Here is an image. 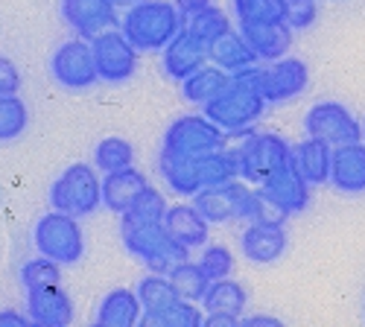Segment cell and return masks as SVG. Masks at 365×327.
I'll return each instance as SVG.
<instances>
[{
    "mask_svg": "<svg viewBox=\"0 0 365 327\" xmlns=\"http://www.w3.org/2000/svg\"><path fill=\"white\" fill-rule=\"evenodd\" d=\"M263 68L252 65L231 73V82L225 91H220L207 105H202V114L214 120L225 135H246L266 111V97L260 91Z\"/></svg>",
    "mask_w": 365,
    "mask_h": 327,
    "instance_id": "6da1fadb",
    "label": "cell"
},
{
    "mask_svg": "<svg viewBox=\"0 0 365 327\" xmlns=\"http://www.w3.org/2000/svg\"><path fill=\"white\" fill-rule=\"evenodd\" d=\"M185 15L178 12L170 0H143L123 12L120 18V29L123 36L140 50V53H155L164 50L181 29H185Z\"/></svg>",
    "mask_w": 365,
    "mask_h": 327,
    "instance_id": "7a4b0ae2",
    "label": "cell"
},
{
    "mask_svg": "<svg viewBox=\"0 0 365 327\" xmlns=\"http://www.w3.org/2000/svg\"><path fill=\"white\" fill-rule=\"evenodd\" d=\"M123 246L146 263L149 272L170 275L175 266L190 260V249L173 240L164 222H149V225H129L123 228Z\"/></svg>",
    "mask_w": 365,
    "mask_h": 327,
    "instance_id": "3957f363",
    "label": "cell"
},
{
    "mask_svg": "<svg viewBox=\"0 0 365 327\" xmlns=\"http://www.w3.org/2000/svg\"><path fill=\"white\" fill-rule=\"evenodd\" d=\"M50 204H53V211H62L79 219L97 214L103 207V178L97 175V167L71 164L53 182Z\"/></svg>",
    "mask_w": 365,
    "mask_h": 327,
    "instance_id": "277c9868",
    "label": "cell"
},
{
    "mask_svg": "<svg viewBox=\"0 0 365 327\" xmlns=\"http://www.w3.org/2000/svg\"><path fill=\"white\" fill-rule=\"evenodd\" d=\"M33 243L38 254L62 263V266H76L85 257V231L79 225V217L50 211L38 217L33 228Z\"/></svg>",
    "mask_w": 365,
    "mask_h": 327,
    "instance_id": "5b68a950",
    "label": "cell"
},
{
    "mask_svg": "<svg viewBox=\"0 0 365 327\" xmlns=\"http://www.w3.org/2000/svg\"><path fill=\"white\" fill-rule=\"evenodd\" d=\"M225 143L228 135L214 120H207L205 114H185L167 126L161 150L185 158H205L217 150H225Z\"/></svg>",
    "mask_w": 365,
    "mask_h": 327,
    "instance_id": "8992f818",
    "label": "cell"
},
{
    "mask_svg": "<svg viewBox=\"0 0 365 327\" xmlns=\"http://www.w3.org/2000/svg\"><path fill=\"white\" fill-rule=\"evenodd\" d=\"M240 178L249 185H260L263 178L289 167L292 146L281 135H252L246 143L237 146Z\"/></svg>",
    "mask_w": 365,
    "mask_h": 327,
    "instance_id": "52a82bcc",
    "label": "cell"
},
{
    "mask_svg": "<svg viewBox=\"0 0 365 327\" xmlns=\"http://www.w3.org/2000/svg\"><path fill=\"white\" fill-rule=\"evenodd\" d=\"M304 129H307V137L324 140L327 146H345L362 140V120L336 100L316 103L304 117Z\"/></svg>",
    "mask_w": 365,
    "mask_h": 327,
    "instance_id": "ba28073f",
    "label": "cell"
},
{
    "mask_svg": "<svg viewBox=\"0 0 365 327\" xmlns=\"http://www.w3.org/2000/svg\"><path fill=\"white\" fill-rule=\"evenodd\" d=\"M91 53L100 73V82H126L138 71V47L123 36V29H106V33L91 38Z\"/></svg>",
    "mask_w": 365,
    "mask_h": 327,
    "instance_id": "9c48e42d",
    "label": "cell"
},
{
    "mask_svg": "<svg viewBox=\"0 0 365 327\" xmlns=\"http://www.w3.org/2000/svg\"><path fill=\"white\" fill-rule=\"evenodd\" d=\"M50 71H53V79L62 88H71V91H85V88L100 82L91 41L85 38H73V41H65L62 47H56L50 58Z\"/></svg>",
    "mask_w": 365,
    "mask_h": 327,
    "instance_id": "30bf717a",
    "label": "cell"
},
{
    "mask_svg": "<svg viewBox=\"0 0 365 327\" xmlns=\"http://www.w3.org/2000/svg\"><path fill=\"white\" fill-rule=\"evenodd\" d=\"M307 82H310L307 62L298 58V56H284V58H278V62H269V68H263L260 91H263L266 103L278 105V103H287V100L304 94Z\"/></svg>",
    "mask_w": 365,
    "mask_h": 327,
    "instance_id": "8fae6325",
    "label": "cell"
},
{
    "mask_svg": "<svg viewBox=\"0 0 365 327\" xmlns=\"http://www.w3.org/2000/svg\"><path fill=\"white\" fill-rule=\"evenodd\" d=\"M257 190L284 217L304 214L307 211V204H310V185L292 170V164L278 170V172H272L269 178H263V182L257 185Z\"/></svg>",
    "mask_w": 365,
    "mask_h": 327,
    "instance_id": "7c38bea8",
    "label": "cell"
},
{
    "mask_svg": "<svg viewBox=\"0 0 365 327\" xmlns=\"http://www.w3.org/2000/svg\"><path fill=\"white\" fill-rule=\"evenodd\" d=\"M249 190H252L249 182H242V178H231V182H225V185L202 187L193 196V204L210 225H222V222H231V219L240 217L242 199H246Z\"/></svg>",
    "mask_w": 365,
    "mask_h": 327,
    "instance_id": "4fadbf2b",
    "label": "cell"
},
{
    "mask_svg": "<svg viewBox=\"0 0 365 327\" xmlns=\"http://www.w3.org/2000/svg\"><path fill=\"white\" fill-rule=\"evenodd\" d=\"M62 18L73 33L85 41L117 26V6L114 0H62Z\"/></svg>",
    "mask_w": 365,
    "mask_h": 327,
    "instance_id": "5bb4252c",
    "label": "cell"
},
{
    "mask_svg": "<svg viewBox=\"0 0 365 327\" xmlns=\"http://www.w3.org/2000/svg\"><path fill=\"white\" fill-rule=\"evenodd\" d=\"M287 228L284 222H249L240 237V251L257 266L278 263L287 251Z\"/></svg>",
    "mask_w": 365,
    "mask_h": 327,
    "instance_id": "9a60e30c",
    "label": "cell"
},
{
    "mask_svg": "<svg viewBox=\"0 0 365 327\" xmlns=\"http://www.w3.org/2000/svg\"><path fill=\"white\" fill-rule=\"evenodd\" d=\"M242 38L257 53L260 62H278V58L289 56L295 29L287 21H257V24H240Z\"/></svg>",
    "mask_w": 365,
    "mask_h": 327,
    "instance_id": "2e32d148",
    "label": "cell"
},
{
    "mask_svg": "<svg viewBox=\"0 0 365 327\" xmlns=\"http://www.w3.org/2000/svg\"><path fill=\"white\" fill-rule=\"evenodd\" d=\"M330 185L339 193H365V140L333 146L330 158Z\"/></svg>",
    "mask_w": 365,
    "mask_h": 327,
    "instance_id": "e0dca14e",
    "label": "cell"
},
{
    "mask_svg": "<svg viewBox=\"0 0 365 327\" xmlns=\"http://www.w3.org/2000/svg\"><path fill=\"white\" fill-rule=\"evenodd\" d=\"M164 73L175 82H185L190 73H196L202 65H207V44H202L196 36H190L187 29L181 33L161 50Z\"/></svg>",
    "mask_w": 365,
    "mask_h": 327,
    "instance_id": "ac0fdd59",
    "label": "cell"
},
{
    "mask_svg": "<svg viewBox=\"0 0 365 327\" xmlns=\"http://www.w3.org/2000/svg\"><path fill=\"white\" fill-rule=\"evenodd\" d=\"M29 321L38 327H68L73 321V301L62 286H50L38 292H26Z\"/></svg>",
    "mask_w": 365,
    "mask_h": 327,
    "instance_id": "d6986e66",
    "label": "cell"
},
{
    "mask_svg": "<svg viewBox=\"0 0 365 327\" xmlns=\"http://www.w3.org/2000/svg\"><path fill=\"white\" fill-rule=\"evenodd\" d=\"M330 158H333V146H327L324 140L307 137L292 146V170L307 182L310 187L327 185L330 182Z\"/></svg>",
    "mask_w": 365,
    "mask_h": 327,
    "instance_id": "ffe728a7",
    "label": "cell"
},
{
    "mask_svg": "<svg viewBox=\"0 0 365 327\" xmlns=\"http://www.w3.org/2000/svg\"><path fill=\"white\" fill-rule=\"evenodd\" d=\"M146 187H149L146 175L135 164L126 167V170H117V172H106V178H103V204L111 214H126L129 204Z\"/></svg>",
    "mask_w": 365,
    "mask_h": 327,
    "instance_id": "44dd1931",
    "label": "cell"
},
{
    "mask_svg": "<svg viewBox=\"0 0 365 327\" xmlns=\"http://www.w3.org/2000/svg\"><path fill=\"white\" fill-rule=\"evenodd\" d=\"M158 172L167 182V187L175 193V196H196L205 185H202V167H199V158H185V155H175V152H167L161 150L158 155Z\"/></svg>",
    "mask_w": 365,
    "mask_h": 327,
    "instance_id": "7402d4cb",
    "label": "cell"
},
{
    "mask_svg": "<svg viewBox=\"0 0 365 327\" xmlns=\"http://www.w3.org/2000/svg\"><path fill=\"white\" fill-rule=\"evenodd\" d=\"M164 225H167L173 240H178L181 246H187L190 251L207 246V225L210 222L196 211L193 202L190 204H173V207H167Z\"/></svg>",
    "mask_w": 365,
    "mask_h": 327,
    "instance_id": "603a6c76",
    "label": "cell"
},
{
    "mask_svg": "<svg viewBox=\"0 0 365 327\" xmlns=\"http://www.w3.org/2000/svg\"><path fill=\"white\" fill-rule=\"evenodd\" d=\"M143 307L138 299V289L117 286L108 295H103V301L97 307V324L100 327H135L140 324Z\"/></svg>",
    "mask_w": 365,
    "mask_h": 327,
    "instance_id": "cb8c5ba5",
    "label": "cell"
},
{
    "mask_svg": "<svg viewBox=\"0 0 365 327\" xmlns=\"http://www.w3.org/2000/svg\"><path fill=\"white\" fill-rule=\"evenodd\" d=\"M207 58H210V62H214L217 68L228 71V73H237V71H242V68H252V65L260 62L257 53L249 47V41L242 38L240 29H228L225 36H220L214 44L207 47Z\"/></svg>",
    "mask_w": 365,
    "mask_h": 327,
    "instance_id": "d4e9b609",
    "label": "cell"
},
{
    "mask_svg": "<svg viewBox=\"0 0 365 327\" xmlns=\"http://www.w3.org/2000/svg\"><path fill=\"white\" fill-rule=\"evenodd\" d=\"M246 307H249V292L242 289V284L234 281V278L210 281L205 299H202V310L205 313H228V316H234L240 321H242Z\"/></svg>",
    "mask_w": 365,
    "mask_h": 327,
    "instance_id": "484cf974",
    "label": "cell"
},
{
    "mask_svg": "<svg viewBox=\"0 0 365 327\" xmlns=\"http://www.w3.org/2000/svg\"><path fill=\"white\" fill-rule=\"evenodd\" d=\"M138 299H140V307H143V318L140 324H146L149 318L161 316L164 310H170L173 304L181 301V295L175 292L170 275H158V272H149L140 284H138Z\"/></svg>",
    "mask_w": 365,
    "mask_h": 327,
    "instance_id": "4316f807",
    "label": "cell"
},
{
    "mask_svg": "<svg viewBox=\"0 0 365 327\" xmlns=\"http://www.w3.org/2000/svg\"><path fill=\"white\" fill-rule=\"evenodd\" d=\"M231 82V73L217 68V65H202L196 73H190L185 82H181V94H185L187 103L193 105H207L220 91H225Z\"/></svg>",
    "mask_w": 365,
    "mask_h": 327,
    "instance_id": "83f0119b",
    "label": "cell"
},
{
    "mask_svg": "<svg viewBox=\"0 0 365 327\" xmlns=\"http://www.w3.org/2000/svg\"><path fill=\"white\" fill-rule=\"evenodd\" d=\"M135 164V146L120 137V135H108L97 143L94 150V167L103 172H117V170H126Z\"/></svg>",
    "mask_w": 365,
    "mask_h": 327,
    "instance_id": "f1b7e54d",
    "label": "cell"
},
{
    "mask_svg": "<svg viewBox=\"0 0 365 327\" xmlns=\"http://www.w3.org/2000/svg\"><path fill=\"white\" fill-rule=\"evenodd\" d=\"M21 284L26 292H38V289H50V286H62V263H56L44 254L26 260L21 266Z\"/></svg>",
    "mask_w": 365,
    "mask_h": 327,
    "instance_id": "f546056e",
    "label": "cell"
},
{
    "mask_svg": "<svg viewBox=\"0 0 365 327\" xmlns=\"http://www.w3.org/2000/svg\"><path fill=\"white\" fill-rule=\"evenodd\" d=\"M167 202L164 196L155 190V187H146L132 204L126 214H120V219H123V228L129 225H149V222H164V214H167Z\"/></svg>",
    "mask_w": 365,
    "mask_h": 327,
    "instance_id": "4dcf8cb0",
    "label": "cell"
},
{
    "mask_svg": "<svg viewBox=\"0 0 365 327\" xmlns=\"http://www.w3.org/2000/svg\"><path fill=\"white\" fill-rule=\"evenodd\" d=\"M170 281L175 286V292L181 295L185 301H202L205 299V292L210 286V278L205 275V269L196 263V260H185L181 266H175V269L170 272Z\"/></svg>",
    "mask_w": 365,
    "mask_h": 327,
    "instance_id": "1f68e13d",
    "label": "cell"
},
{
    "mask_svg": "<svg viewBox=\"0 0 365 327\" xmlns=\"http://www.w3.org/2000/svg\"><path fill=\"white\" fill-rule=\"evenodd\" d=\"M199 167H202V185H225L231 178H240V158H237V150H217L205 158H199Z\"/></svg>",
    "mask_w": 365,
    "mask_h": 327,
    "instance_id": "d6a6232c",
    "label": "cell"
},
{
    "mask_svg": "<svg viewBox=\"0 0 365 327\" xmlns=\"http://www.w3.org/2000/svg\"><path fill=\"white\" fill-rule=\"evenodd\" d=\"M29 126V111L26 103L18 94H4L0 97V143L18 140Z\"/></svg>",
    "mask_w": 365,
    "mask_h": 327,
    "instance_id": "836d02e7",
    "label": "cell"
},
{
    "mask_svg": "<svg viewBox=\"0 0 365 327\" xmlns=\"http://www.w3.org/2000/svg\"><path fill=\"white\" fill-rule=\"evenodd\" d=\"M185 29L190 36H196L202 44H214L220 36H225L228 29H234L231 26V21H228V15H225V9H220V6H207L205 12H199V15H193V18H187V24H185Z\"/></svg>",
    "mask_w": 365,
    "mask_h": 327,
    "instance_id": "e575fe53",
    "label": "cell"
},
{
    "mask_svg": "<svg viewBox=\"0 0 365 327\" xmlns=\"http://www.w3.org/2000/svg\"><path fill=\"white\" fill-rule=\"evenodd\" d=\"M234 15L240 24L287 21V0H234Z\"/></svg>",
    "mask_w": 365,
    "mask_h": 327,
    "instance_id": "d590c367",
    "label": "cell"
},
{
    "mask_svg": "<svg viewBox=\"0 0 365 327\" xmlns=\"http://www.w3.org/2000/svg\"><path fill=\"white\" fill-rule=\"evenodd\" d=\"M146 324H155V327H202L205 324V316L196 307V301H185V299H181L178 304H173L170 310H164L155 318H149Z\"/></svg>",
    "mask_w": 365,
    "mask_h": 327,
    "instance_id": "8d00e7d4",
    "label": "cell"
},
{
    "mask_svg": "<svg viewBox=\"0 0 365 327\" xmlns=\"http://www.w3.org/2000/svg\"><path fill=\"white\" fill-rule=\"evenodd\" d=\"M196 263L202 266L210 281L231 278V272H234V254L225 246H202V254Z\"/></svg>",
    "mask_w": 365,
    "mask_h": 327,
    "instance_id": "74e56055",
    "label": "cell"
},
{
    "mask_svg": "<svg viewBox=\"0 0 365 327\" xmlns=\"http://www.w3.org/2000/svg\"><path fill=\"white\" fill-rule=\"evenodd\" d=\"M319 9H316V0H287V24L292 29H307L313 26Z\"/></svg>",
    "mask_w": 365,
    "mask_h": 327,
    "instance_id": "f35d334b",
    "label": "cell"
},
{
    "mask_svg": "<svg viewBox=\"0 0 365 327\" xmlns=\"http://www.w3.org/2000/svg\"><path fill=\"white\" fill-rule=\"evenodd\" d=\"M21 91V71L12 58L0 56V97L4 94H18Z\"/></svg>",
    "mask_w": 365,
    "mask_h": 327,
    "instance_id": "ab89813d",
    "label": "cell"
},
{
    "mask_svg": "<svg viewBox=\"0 0 365 327\" xmlns=\"http://www.w3.org/2000/svg\"><path fill=\"white\" fill-rule=\"evenodd\" d=\"M173 4L178 6V12L185 15V21H187V18L199 15V12H205L207 6H214V0H173Z\"/></svg>",
    "mask_w": 365,
    "mask_h": 327,
    "instance_id": "60d3db41",
    "label": "cell"
},
{
    "mask_svg": "<svg viewBox=\"0 0 365 327\" xmlns=\"http://www.w3.org/2000/svg\"><path fill=\"white\" fill-rule=\"evenodd\" d=\"M240 318L228 316V313H205V327H237Z\"/></svg>",
    "mask_w": 365,
    "mask_h": 327,
    "instance_id": "b9f144b4",
    "label": "cell"
},
{
    "mask_svg": "<svg viewBox=\"0 0 365 327\" xmlns=\"http://www.w3.org/2000/svg\"><path fill=\"white\" fill-rule=\"evenodd\" d=\"M0 324H33L29 316H21L15 310H0Z\"/></svg>",
    "mask_w": 365,
    "mask_h": 327,
    "instance_id": "7bdbcfd3",
    "label": "cell"
},
{
    "mask_svg": "<svg viewBox=\"0 0 365 327\" xmlns=\"http://www.w3.org/2000/svg\"><path fill=\"white\" fill-rule=\"evenodd\" d=\"M242 324H269V327H272V324H281V321H278L275 316H249Z\"/></svg>",
    "mask_w": 365,
    "mask_h": 327,
    "instance_id": "ee69618b",
    "label": "cell"
},
{
    "mask_svg": "<svg viewBox=\"0 0 365 327\" xmlns=\"http://www.w3.org/2000/svg\"><path fill=\"white\" fill-rule=\"evenodd\" d=\"M135 4H143V0H114V6H135Z\"/></svg>",
    "mask_w": 365,
    "mask_h": 327,
    "instance_id": "f6af8a7d",
    "label": "cell"
},
{
    "mask_svg": "<svg viewBox=\"0 0 365 327\" xmlns=\"http://www.w3.org/2000/svg\"><path fill=\"white\" fill-rule=\"evenodd\" d=\"M362 140H365V117H362Z\"/></svg>",
    "mask_w": 365,
    "mask_h": 327,
    "instance_id": "bcb514c9",
    "label": "cell"
}]
</instances>
